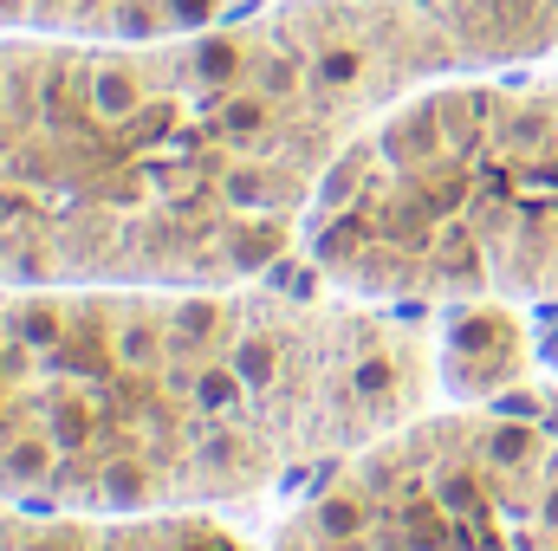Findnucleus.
I'll return each mask as SVG.
<instances>
[{
	"label": "nucleus",
	"mask_w": 558,
	"mask_h": 551,
	"mask_svg": "<svg viewBox=\"0 0 558 551\" xmlns=\"http://www.w3.org/2000/svg\"><path fill=\"white\" fill-rule=\"evenodd\" d=\"M267 551H558V390L435 396L305 480Z\"/></svg>",
	"instance_id": "20e7f679"
},
{
	"label": "nucleus",
	"mask_w": 558,
	"mask_h": 551,
	"mask_svg": "<svg viewBox=\"0 0 558 551\" xmlns=\"http://www.w3.org/2000/svg\"><path fill=\"white\" fill-rule=\"evenodd\" d=\"M441 396V325L286 267L0 285V506L254 513Z\"/></svg>",
	"instance_id": "f03ea898"
},
{
	"label": "nucleus",
	"mask_w": 558,
	"mask_h": 551,
	"mask_svg": "<svg viewBox=\"0 0 558 551\" xmlns=\"http://www.w3.org/2000/svg\"><path fill=\"white\" fill-rule=\"evenodd\" d=\"M267 0H0V33H39V39H175L221 26L234 13H254Z\"/></svg>",
	"instance_id": "0eeeda50"
},
{
	"label": "nucleus",
	"mask_w": 558,
	"mask_h": 551,
	"mask_svg": "<svg viewBox=\"0 0 558 551\" xmlns=\"http://www.w3.org/2000/svg\"><path fill=\"white\" fill-rule=\"evenodd\" d=\"M435 325H441V396L448 403H494V396H520L546 383L533 357L526 305L468 298V305H441Z\"/></svg>",
	"instance_id": "423d86ee"
},
{
	"label": "nucleus",
	"mask_w": 558,
	"mask_h": 551,
	"mask_svg": "<svg viewBox=\"0 0 558 551\" xmlns=\"http://www.w3.org/2000/svg\"><path fill=\"white\" fill-rule=\"evenodd\" d=\"M299 260L384 305H558V52L390 105L325 175Z\"/></svg>",
	"instance_id": "7ed1b4c3"
},
{
	"label": "nucleus",
	"mask_w": 558,
	"mask_h": 551,
	"mask_svg": "<svg viewBox=\"0 0 558 551\" xmlns=\"http://www.w3.org/2000/svg\"><path fill=\"white\" fill-rule=\"evenodd\" d=\"M558 0H267L175 39L0 33V285H241L390 105L533 65Z\"/></svg>",
	"instance_id": "f257e3e1"
},
{
	"label": "nucleus",
	"mask_w": 558,
	"mask_h": 551,
	"mask_svg": "<svg viewBox=\"0 0 558 551\" xmlns=\"http://www.w3.org/2000/svg\"><path fill=\"white\" fill-rule=\"evenodd\" d=\"M0 551H260L228 513H137V519H98V513H39V506H0Z\"/></svg>",
	"instance_id": "39448f33"
}]
</instances>
